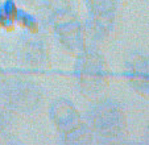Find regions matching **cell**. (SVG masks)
<instances>
[{"label": "cell", "mask_w": 149, "mask_h": 145, "mask_svg": "<svg viewBox=\"0 0 149 145\" xmlns=\"http://www.w3.org/2000/svg\"><path fill=\"white\" fill-rule=\"evenodd\" d=\"M75 77L84 95L95 96L108 84V67L104 59L95 52L84 49L77 61Z\"/></svg>", "instance_id": "6da1fadb"}, {"label": "cell", "mask_w": 149, "mask_h": 145, "mask_svg": "<svg viewBox=\"0 0 149 145\" xmlns=\"http://www.w3.org/2000/svg\"><path fill=\"white\" fill-rule=\"evenodd\" d=\"M125 125L123 111L113 102H98L88 112V127L104 137L121 136Z\"/></svg>", "instance_id": "7a4b0ae2"}, {"label": "cell", "mask_w": 149, "mask_h": 145, "mask_svg": "<svg viewBox=\"0 0 149 145\" xmlns=\"http://www.w3.org/2000/svg\"><path fill=\"white\" fill-rule=\"evenodd\" d=\"M0 98L11 108L20 111H34L40 104L41 94L34 84L28 81H11V83L3 87Z\"/></svg>", "instance_id": "3957f363"}, {"label": "cell", "mask_w": 149, "mask_h": 145, "mask_svg": "<svg viewBox=\"0 0 149 145\" xmlns=\"http://www.w3.org/2000/svg\"><path fill=\"white\" fill-rule=\"evenodd\" d=\"M50 116L57 129L66 136H82L87 131L86 124L81 120L79 112L69 100L59 99L53 102Z\"/></svg>", "instance_id": "277c9868"}, {"label": "cell", "mask_w": 149, "mask_h": 145, "mask_svg": "<svg viewBox=\"0 0 149 145\" xmlns=\"http://www.w3.org/2000/svg\"><path fill=\"white\" fill-rule=\"evenodd\" d=\"M54 33L62 47L69 53H82L86 49V31L74 17L57 22Z\"/></svg>", "instance_id": "5b68a950"}, {"label": "cell", "mask_w": 149, "mask_h": 145, "mask_svg": "<svg viewBox=\"0 0 149 145\" xmlns=\"http://www.w3.org/2000/svg\"><path fill=\"white\" fill-rule=\"evenodd\" d=\"M17 50L21 59L20 62L29 67H42L48 62V47L36 33H29L28 37L21 38Z\"/></svg>", "instance_id": "8992f818"}, {"label": "cell", "mask_w": 149, "mask_h": 145, "mask_svg": "<svg viewBox=\"0 0 149 145\" xmlns=\"http://www.w3.org/2000/svg\"><path fill=\"white\" fill-rule=\"evenodd\" d=\"M90 11V16L99 19L115 20L116 11L120 7V0H84Z\"/></svg>", "instance_id": "52a82bcc"}, {"label": "cell", "mask_w": 149, "mask_h": 145, "mask_svg": "<svg viewBox=\"0 0 149 145\" xmlns=\"http://www.w3.org/2000/svg\"><path fill=\"white\" fill-rule=\"evenodd\" d=\"M19 7L12 0H4L0 3V26L4 29H9L15 25L19 13Z\"/></svg>", "instance_id": "ba28073f"}, {"label": "cell", "mask_w": 149, "mask_h": 145, "mask_svg": "<svg viewBox=\"0 0 149 145\" xmlns=\"http://www.w3.org/2000/svg\"><path fill=\"white\" fill-rule=\"evenodd\" d=\"M16 22H19L29 33H37V31H38V21L36 20V17H33L31 13H28L24 9H19Z\"/></svg>", "instance_id": "9c48e42d"}, {"label": "cell", "mask_w": 149, "mask_h": 145, "mask_svg": "<svg viewBox=\"0 0 149 145\" xmlns=\"http://www.w3.org/2000/svg\"><path fill=\"white\" fill-rule=\"evenodd\" d=\"M16 4H24V6H28V4L32 3V0H12Z\"/></svg>", "instance_id": "30bf717a"}]
</instances>
